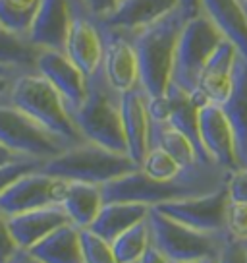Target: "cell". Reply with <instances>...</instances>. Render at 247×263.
Listing matches in <instances>:
<instances>
[{
    "label": "cell",
    "instance_id": "30bf717a",
    "mask_svg": "<svg viewBox=\"0 0 247 263\" xmlns=\"http://www.w3.org/2000/svg\"><path fill=\"white\" fill-rule=\"evenodd\" d=\"M228 203H230L228 188L222 186L211 194L168 201L153 209H157L181 224H188L191 229L203 230V232H226Z\"/></svg>",
    "mask_w": 247,
    "mask_h": 263
},
{
    "label": "cell",
    "instance_id": "603a6c76",
    "mask_svg": "<svg viewBox=\"0 0 247 263\" xmlns=\"http://www.w3.org/2000/svg\"><path fill=\"white\" fill-rule=\"evenodd\" d=\"M151 207L143 203H133V201H105L100 207L99 215L91 222L89 229L108 240L110 244L114 242L122 232L132 229L133 224L147 219Z\"/></svg>",
    "mask_w": 247,
    "mask_h": 263
},
{
    "label": "cell",
    "instance_id": "ab89813d",
    "mask_svg": "<svg viewBox=\"0 0 247 263\" xmlns=\"http://www.w3.org/2000/svg\"><path fill=\"white\" fill-rule=\"evenodd\" d=\"M16 80V76H8V74H0V99L8 97L10 89H12V83Z\"/></svg>",
    "mask_w": 247,
    "mask_h": 263
},
{
    "label": "cell",
    "instance_id": "4dcf8cb0",
    "mask_svg": "<svg viewBox=\"0 0 247 263\" xmlns=\"http://www.w3.org/2000/svg\"><path fill=\"white\" fill-rule=\"evenodd\" d=\"M81 255L83 263H116L112 244L91 229H81Z\"/></svg>",
    "mask_w": 247,
    "mask_h": 263
},
{
    "label": "cell",
    "instance_id": "b9f144b4",
    "mask_svg": "<svg viewBox=\"0 0 247 263\" xmlns=\"http://www.w3.org/2000/svg\"><path fill=\"white\" fill-rule=\"evenodd\" d=\"M8 263H41V261H37L27 250H17L16 254H14V257H12Z\"/></svg>",
    "mask_w": 247,
    "mask_h": 263
},
{
    "label": "cell",
    "instance_id": "52a82bcc",
    "mask_svg": "<svg viewBox=\"0 0 247 263\" xmlns=\"http://www.w3.org/2000/svg\"><path fill=\"white\" fill-rule=\"evenodd\" d=\"M220 41L222 35L216 31V27L209 22L205 14L199 12L197 16L190 17L183 25L176 45L170 83L188 93H195L199 76Z\"/></svg>",
    "mask_w": 247,
    "mask_h": 263
},
{
    "label": "cell",
    "instance_id": "f546056e",
    "mask_svg": "<svg viewBox=\"0 0 247 263\" xmlns=\"http://www.w3.org/2000/svg\"><path fill=\"white\" fill-rule=\"evenodd\" d=\"M139 168L149 178H155V180H168L183 171V166L170 153H166L164 149L160 147H149Z\"/></svg>",
    "mask_w": 247,
    "mask_h": 263
},
{
    "label": "cell",
    "instance_id": "7c38bea8",
    "mask_svg": "<svg viewBox=\"0 0 247 263\" xmlns=\"http://www.w3.org/2000/svg\"><path fill=\"white\" fill-rule=\"evenodd\" d=\"M102 37V62L100 68L112 83V87L123 93L139 85V64L133 47V39L130 33L120 31L116 27L100 24Z\"/></svg>",
    "mask_w": 247,
    "mask_h": 263
},
{
    "label": "cell",
    "instance_id": "d6a6232c",
    "mask_svg": "<svg viewBox=\"0 0 247 263\" xmlns=\"http://www.w3.org/2000/svg\"><path fill=\"white\" fill-rule=\"evenodd\" d=\"M43 163L45 161H39V159H25V161H17V163L0 164V194L8 188L14 180H17L19 176H24L25 173L41 168Z\"/></svg>",
    "mask_w": 247,
    "mask_h": 263
},
{
    "label": "cell",
    "instance_id": "60d3db41",
    "mask_svg": "<svg viewBox=\"0 0 247 263\" xmlns=\"http://www.w3.org/2000/svg\"><path fill=\"white\" fill-rule=\"evenodd\" d=\"M180 6L188 17H193L199 14V0H180Z\"/></svg>",
    "mask_w": 247,
    "mask_h": 263
},
{
    "label": "cell",
    "instance_id": "8992f818",
    "mask_svg": "<svg viewBox=\"0 0 247 263\" xmlns=\"http://www.w3.org/2000/svg\"><path fill=\"white\" fill-rule=\"evenodd\" d=\"M151 244L172 263H188L203 257H218L226 242V232H203L174 221L153 209L147 215Z\"/></svg>",
    "mask_w": 247,
    "mask_h": 263
},
{
    "label": "cell",
    "instance_id": "44dd1931",
    "mask_svg": "<svg viewBox=\"0 0 247 263\" xmlns=\"http://www.w3.org/2000/svg\"><path fill=\"white\" fill-rule=\"evenodd\" d=\"M176 8H181L180 0H122L120 6L100 24L133 35Z\"/></svg>",
    "mask_w": 247,
    "mask_h": 263
},
{
    "label": "cell",
    "instance_id": "4316f807",
    "mask_svg": "<svg viewBox=\"0 0 247 263\" xmlns=\"http://www.w3.org/2000/svg\"><path fill=\"white\" fill-rule=\"evenodd\" d=\"M149 147L164 149L183 168L199 161L191 141L181 132H178L168 122H158L153 118H151V128H149Z\"/></svg>",
    "mask_w": 247,
    "mask_h": 263
},
{
    "label": "cell",
    "instance_id": "2e32d148",
    "mask_svg": "<svg viewBox=\"0 0 247 263\" xmlns=\"http://www.w3.org/2000/svg\"><path fill=\"white\" fill-rule=\"evenodd\" d=\"M122 124L128 155L137 164H141L149 149V128H151L149 95L141 87V83L122 93Z\"/></svg>",
    "mask_w": 247,
    "mask_h": 263
},
{
    "label": "cell",
    "instance_id": "ac0fdd59",
    "mask_svg": "<svg viewBox=\"0 0 247 263\" xmlns=\"http://www.w3.org/2000/svg\"><path fill=\"white\" fill-rule=\"evenodd\" d=\"M70 2L68 0H41L27 39L37 49L64 50L70 29Z\"/></svg>",
    "mask_w": 247,
    "mask_h": 263
},
{
    "label": "cell",
    "instance_id": "d590c367",
    "mask_svg": "<svg viewBox=\"0 0 247 263\" xmlns=\"http://www.w3.org/2000/svg\"><path fill=\"white\" fill-rule=\"evenodd\" d=\"M17 250V244L12 238V232L8 229V217L0 211V263H8Z\"/></svg>",
    "mask_w": 247,
    "mask_h": 263
},
{
    "label": "cell",
    "instance_id": "484cf974",
    "mask_svg": "<svg viewBox=\"0 0 247 263\" xmlns=\"http://www.w3.org/2000/svg\"><path fill=\"white\" fill-rule=\"evenodd\" d=\"M39 52L41 49H37L25 35L8 31L0 25V68L17 74L37 72Z\"/></svg>",
    "mask_w": 247,
    "mask_h": 263
},
{
    "label": "cell",
    "instance_id": "ee69618b",
    "mask_svg": "<svg viewBox=\"0 0 247 263\" xmlns=\"http://www.w3.org/2000/svg\"><path fill=\"white\" fill-rule=\"evenodd\" d=\"M0 74H8V76H19L17 72H12V70H6V68H0Z\"/></svg>",
    "mask_w": 247,
    "mask_h": 263
},
{
    "label": "cell",
    "instance_id": "e575fe53",
    "mask_svg": "<svg viewBox=\"0 0 247 263\" xmlns=\"http://www.w3.org/2000/svg\"><path fill=\"white\" fill-rule=\"evenodd\" d=\"M218 263H247V242L234 240L226 234V242L218 255Z\"/></svg>",
    "mask_w": 247,
    "mask_h": 263
},
{
    "label": "cell",
    "instance_id": "f1b7e54d",
    "mask_svg": "<svg viewBox=\"0 0 247 263\" xmlns=\"http://www.w3.org/2000/svg\"><path fill=\"white\" fill-rule=\"evenodd\" d=\"M39 6L41 0H0V25L27 37Z\"/></svg>",
    "mask_w": 247,
    "mask_h": 263
},
{
    "label": "cell",
    "instance_id": "3957f363",
    "mask_svg": "<svg viewBox=\"0 0 247 263\" xmlns=\"http://www.w3.org/2000/svg\"><path fill=\"white\" fill-rule=\"evenodd\" d=\"M72 120L83 140L118 153H128L122 124V93L112 87L102 68L87 78L85 101L72 112Z\"/></svg>",
    "mask_w": 247,
    "mask_h": 263
},
{
    "label": "cell",
    "instance_id": "ffe728a7",
    "mask_svg": "<svg viewBox=\"0 0 247 263\" xmlns=\"http://www.w3.org/2000/svg\"><path fill=\"white\" fill-rule=\"evenodd\" d=\"M199 12L232 43L243 58H247V14L239 0H199Z\"/></svg>",
    "mask_w": 247,
    "mask_h": 263
},
{
    "label": "cell",
    "instance_id": "7dc6e473",
    "mask_svg": "<svg viewBox=\"0 0 247 263\" xmlns=\"http://www.w3.org/2000/svg\"><path fill=\"white\" fill-rule=\"evenodd\" d=\"M245 164H247V161H245Z\"/></svg>",
    "mask_w": 247,
    "mask_h": 263
},
{
    "label": "cell",
    "instance_id": "f35d334b",
    "mask_svg": "<svg viewBox=\"0 0 247 263\" xmlns=\"http://www.w3.org/2000/svg\"><path fill=\"white\" fill-rule=\"evenodd\" d=\"M25 159H29V157L19 155V153H16V151H12V149H8L6 145L0 143V164L17 163V161H25Z\"/></svg>",
    "mask_w": 247,
    "mask_h": 263
},
{
    "label": "cell",
    "instance_id": "d4e9b609",
    "mask_svg": "<svg viewBox=\"0 0 247 263\" xmlns=\"http://www.w3.org/2000/svg\"><path fill=\"white\" fill-rule=\"evenodd\" d=\"M102 205H105V199H102L100 186L87 184V182H68L62 207L66 209L70 221L75 227L89 229Z\"/></svg>",
    "mask_w": 247,
    "mask_h": 263
},
{
    "label": "cell",
    "instance_id": "7402d4cb",
    "mask_svg": "<svg viewBox=\"0 0 247 263\" xmlns=\"http://www.w3.org/2000/svg\"><path fill=\"white\" fill-rule=\"evenodd\" d=\"M222 110L234 132L236 153L239 164L247 161V58L238 54L236 70H234V85L228 99L224 101Z\"/></svg>",
    "mask_w": 247,
    "mask_h": 263
},
{
    "label": "cell",
    "instance_id": "836d02e7",
    "mask_svg": "<svg viewBox=\"0 0 247 263\" xmlns=\"http://www.w3.org/2000/svg\"><path fill=\"white\" fill-rule=\"evenodd\" d=\"M226 188L230 199L247 203V164H239L238 168L230 171Z\"/></svg>",
    "mask_w": 247,
    "mask_h": 263
},
{
    "label": "cell",
    "instance_id": "f6af8a7d",
    "mask_svg": "<svg viewBox=\"0 0 247 263\" xmlns=\"http://www.w3.org/2000/svg\"><path fill=\"white\" fill-rule=\"evenodd\" d=\"M239 2H241V4H243V6H247V0H239Z\"/></svg>",
    "mask_w": 247,
    "mask_h": 263
},
{
    "label": "cell",
    "instance_id": "8fae6325",
    "mask_svg": "<svg viewBox=\"0 0 247 263\" xmlns=\"http://www.w3.org/2000/svg\"><path fill=\"white\" fill-rule=\"evenodd\" d=\"M68 2H70L72 17H70V29H68L64 52L89 78L91 74L99 70L102 62L100 25L91 16L83 0H68Z\"/></svg>",
    "mask_w": 247,
    "mask_h": 263
},
{
    "label": "cell",
    "instance_id": "6da1fadb",
    "mask_svg": "<svg viewBox=\"0 0 247 263\" xmlns=\"http://www.w3.org/2000/svg\"><path fill=\"white\" fill-rule=\"evenodd\" d=\"M228 174L230 171L218 166L216 163L197 161L186 166L178 176L168 180L149 178L141 168H137L100 188L105 201H133V203L157 207L168 201L211 194L214 190L226 186Z\"/></svg>",
    "mask_w": 247,
    "mask_h": 263
},
{
    "label": "cell",
    "instance_id": "5b68a950",
    "mask_svg": "<svg viewBox=\"0 0 247 263\" xmlns=\"http://www.w3.org/2000/svg\"><path fill=\"white\" fill-rule=\"evenodd\" d=\"M8 99L25 115L37 120L43 128L66 141L68 145L85 141L79 130L75 128L64 99L39 72H24L16 76Z\"/></svg>",
    "mask_w": 247,
    "mask_h": 263
},
{
    "label": "cell",
    "instance_id": "9a60e30c",
    "mask_svg": "<svg viewBox=\"0 0 247 263\" xmlns=\"http://www.w3.org/2000/svg\"><path fill=\"white\" fill-rule=\"evenodd\" d=\"M238 54L239 52L232 43H228L226 39L220 41L199 76L197 89L195 93H191L201 105H207V103L222 105L228 99L234 85V70H236Z\"/></svg>",
    "mask_w": 247,
    "mask_h": 263
},
{
    "label": "cell",
    "instance_id": "cb8c5ba5",
    "mask_svg": "<svg viewBox=\"0 0 247 263\" xmlns=\"http://www.w3.org/2000/svg\"><path fill=\"white\" fill-rule=\"evenodd\" d=\"M79 232V227L68 222L50 232L47 238L37 242L27 252L41 263H83Z\"/></svg>",
    "mask_w": 247,
    "mask_h": 263
},
{
    "label": "cell",
    "instance_id": "74e56055",
    "mask_svg": "<svg viewBox=\"0 0 247 263\" xmlns=\"http://www.w3.org/2000/svg\"><path fill=\"white\" fill-rule=\"evenodd\" d=\"M139 263H172V261H170L166 255L160 254L157 248L151 244V246L147 248V252L143 254V257H141Z\"/></svg>",
    "mask_w": 247,
    "mask_h": 263
},
{
    "label": "cell",
    "instance_id": "e0dca14e",
    "mask_svg": "<svg viewBox=\"0 0 247 263\" xmlns=\"http://www.w3.org/2000/svg\"><path fill=\"white\" fill-rule=\"evenodd\" d=\"M68 222L72 221L68 217L66 209L62 207V203H56V205H47L17 215H10L8 229L17 248L19 250H29L37 242L47 238L50 232H54L56 229L64 227Z\"/></svg>",
    "mask_w": 247,
    "mask_h": 263
},
{
    "label": "cell",
    "instance_id": "bcb514c9",
    "mask_svg": "<svg viewBox=\"0 0 247 263\" xmlns=\"http://www.w3.org/2000/svg\"><path fill=\"white\" fill-rule=\"evenodd\" d=\"M241 6H243V4H241ZM243 10H245V14H247V6H243Z\"/></svg>",
    "mask_w": 247,
    "mask_h": 263
},
{
    "label": "cell",
    "instance_id": "d6986e66",
    "mask_svg": "<svg viewBox=\"0 0 247 263\" xmlns=\"http://www.w3.org/2000/svg\"><path fill=\"white\" fill-rule=\"evenodd\" d=\"M164 95L168 99V116H166V122L170 124V126H174L178 132H181L191 141V145L195 149L199 161L213 163V159L209 157L205 145L201 141V134H199V108L203 107V105L195 99V95L183 91L181 87L174 85V83L168 85Z\"/></svg>",
    "mask_w": 247,
    "mask_h": 263
},
{
    "label": "cell",
    "instance_id": "1f68e13d",
    "mask_svg": "<svg viewBox=\"0 0 247 263\" xmlns=\"http://www.w3.org/2000/svg\"><path fill=\"white\" fill-rule=\"evenodd\" d=\"M226 234L234 240L247 242V203L230 199L226 211Z\"/></svg>",
    "mask_w": 247,
    "mask_h": 263
},
{
    "label": "cell",
    "instance_id": "83f0119b",
    "mask_svg": "<svg viewBox=\"0 0 247 263\" xmlns=\"http://www.w3.org/2000/svg\"><path fill=\"white\" fill-rule=\"evenodd\" d=\"M149 246H151V230H149V221L145 219L122 232L112 242L116 263H139Z\"/></svg>",
    "mask_w": 247,
    "mask_h": 263
},
{
    "label": "cell",
    "instance_id": "8d00e7d4",
    "mask_svg": "<svg viewBox=\"0 0 247 263\" xmlns=\"http://www.w3.org/2000/svg\"><path fill=\"white\" fill-rule=\"evenodd\" d=\"M87 10L91 12V16L97 22H105L112 12H114L122 0H83Z\"/></svg>",
    "mask_w": 247,
    "mask_h": 263
},
{
    "label": "cell",
    "instance_id": "5bb4252c",
    "mask_svg": "<svg viewBox=\"0 0 247 263\" xmlns=\"http://www.w3.org/2000/svg\"><path fill=\"white\" fill-rule=\"evenodd\" d=\"M199 134L213 163L226 171L239 166L234 132L220 105L207 103L199 108Z\"/></svg>",
    "mask_w": 247,
    "mask_h": 263
},
{
    "label": "cell",
    "instance_id": "277c9868",
    "mask_svg": "<svg viewBox=\"0 0 247 263\" xmlns=\"http://www.w3.org/2000/svg\"><path fill=\"white\" fill-rule=\"evenodd\" d=\"M139 164L128 153H118L93 141H81L45 161L41 171L68 182H87L105 186L137 171Z\"/></svg>",
    "mask_w": 247,
    "mask_h": 263
},
{
    "label": "cell",
    "instance_id": "7a4b0ae2",
    "mask_svg": "<svg viewBox=\"0 0 247 263\" xmlns=\"http://www.w3.org/2000/svg\"><path fill=\"white\" fill-rule=\"evenodd\" d=\"M188 20L190 17L183 10L176 8L132 35L139 64V83L149 97L164 95L168 89L172 80L176 45Z\"/></svg>",
    "mask_w": 247,
    "mask_h": 263
},
{
    "label": "cell",
    "instance_id": "ba28073f",
    "mask_svg": "<svg viewBox=\"0 0 247 263\" xmlns=\"http://www.w3.org/2000/svg\"><path fill=\"white\" fill-rule=\"evenodd\" d=\"M0 143L19 155L49 161L68 149L66 141L17 108L8 97L0 99Z\"/></svg>",
    "mask_w": 247,
    "mask_h": 263
},
{
    "label": "cell",
    "instance_id": "4fadbf2b",
    "mask_svg": "<svg viewBox=\"0 0 247 263\" xmlns=\"http://www.w3.org/2000/svg\"><path fill=\"white\" fill-rule=\"evenodd\" d=\"M37 72L60 93L70 115L83 105L87 93V76L70 60L64 50L41 49L37 58Z\"/></svg>",
    "mask_w": 247,
    "mask_h": 263
},
{
    "label": "cell",
    "instance_id": "9c48e42d",
    "mask_svg": "<svg viewBox=\"0 0 247 263\" xmlns=\"http://www.w3.org/2000/svg\"><path fill=\"white\" fill-rule=\"evenodd\" d=\"M66 188L68 180L52 176L41 168L25 173L0 194V211L10 217L39 207L56 205L62 203Z\"/></svg>",
    "mask_w": 247,
    "mask_h": 263
},
{
    "label": "cell",
    "instance_id": "7bdbcfd3",
    "mask_svg": "<svg viewBox=\"0 0 247 263\" xmlns=\"http://www.w3.org/2000/svg\"><path fill=\"white\" fill-rule=\"evenodd\" d=\"M216 259L218 257H203V259H195V261H188V263H218Z\"/></svg>",
    "mask_w": 247,
    "mask_h": 263
}]
</instances>
